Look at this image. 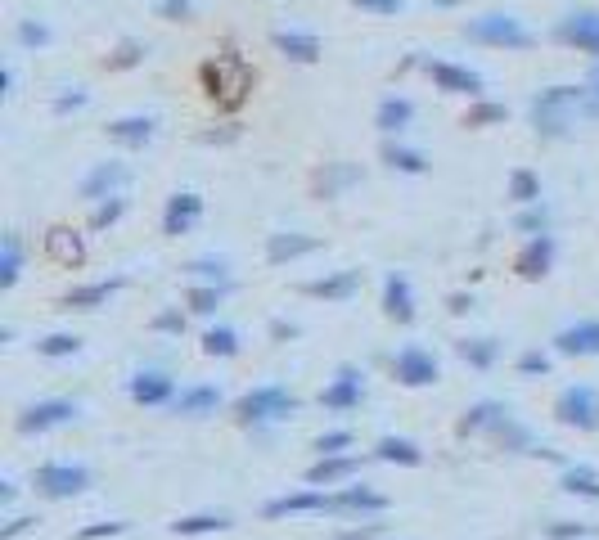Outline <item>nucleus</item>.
Masks as SVG:
<instances>
[{"mask_svg": "<svg viewBox=\"0 0 599 540\" xmlns=\"http://www.w3.org/2000/svg\"><path fill=\"white\" fill-rule=\"evenodd\" d=\"M491 122H505V104H478L464 117V126H491Z\"/></svg>", "mask_w": 599, "mask_h": 540, "instance_id": "41", "label": "nucleus"}, {"mask_svg": "<svg viewBox=\"0 0 599 540\" xmlns=\"http://www.w3.org/2000/svg\"><path fill=\"white\" fill-rule=\"evenodd\" d=\"M338 509H365V513H383V509H388V500H383L379 491H370V486H347V491H338Z\"/></svg>", "mask_w": 599, "mask_h": 540, "instance_id": "33", "label": "nucleus"}, {"mask_svg": "<svg viewBox=\"0 0 599 540\" xmlns=\"http://www.w3.org/2000/svg\"><path fill=\"white\" fill-rule=\"evenodd\" d=\"M361 396H365V374L356 365H343L334 374V383L320 392V405H325V410H356Z\"/></svg>", "mask_w": 599, "mask_h": 540, "instance_id": "7", "label": "nucleus"}, {"mask_svg": "<svg viewBox=\"0 0 599 540\" xmlns=\"http://www.w3.org/2000/svg\"><path fill=\"white\" fill-rule=\"evenodd\" d=\"M203 216V198L199 194H172L163 212V234H190Z\"/></svg>", "mask_w": 599, "mask_h": 540, "instance_id": "14", "label": "nucleus"}, {"mask_svg": "<svg viewBox=\"0 0 599 540\" xmlns=\"http://www.w3.org/2000/svg\"><path fill=\"white\" fill-rule=\"evenodd\" d=\"M190 14V0H163V18H185Z\"/></svg>", "mask_w": 599, "mask_h": 540, "instance_id": "52", "label": "nucleus"}, {"mask_svg": "<svg viewBox=\"0 0 599 540\" xmlns=\"http://www.w3.org/2000/svg\"><path fill=\"white\" fill-rule=\"evenodd\" d=\"M554 351H559V356H599V320L568 324V329L554 338Z\"/></svg>", "mask_w": 599, "mask_h": 540, "instance_id": "12", "label": "nucleus"}, {"mask_svg": "<svg viewBox=\"0 0 599 540\" xmlns=\"http://www.w3.org/2000/svg\"><path fill=\"white\" fill-rule=\"evenodd\" d=\"M19 41L23 45H46L50 41V27L46 23H19Z\"/></svg>", "mask_w": 599, "mask_h": 540, "instance_id": "48", "label": "nucleus"}, {"mask_svg": "<svg viewBox=\"0 0 599 540\" xmlns=\"http://www.w3.org/2000/svg\"><path fill=\"white\" fill-rule=\"evenodd\" d=\"M374 455H379L383 464H406V468H415L419 459H424V450H419L415 441H406V437H383L379 446H374Z\"/></svg>", "mask_w": 599, "mask_h": 540, "instance_id": "30", "label": "nucleus"}, {"mask_svg": "<svg viewBox=\"0 0 599 540\" xmlns=\"http://www.w3.org/2000/svg\"><path fill=\"white\" fill-rule=\"evenodd\" d=\"M410 117H415V104H410L406 95H392L379 104V113H374V126H379L383 135H401L410 126Z\"/></svg>", "mask_w": 599, "mask_h": 540, "instance_id": "23", "label": "nucleus"}, {"mask_svg": "<svg viewBox=\"0 0 599 540\" xmlns=\"http://www.w3.org/2000/svg\"><path fill=\"white\" fill-rule=\"evenodd\" d=\"M509 198L523 203V207L541 203V180H536L532 171H514V176H509Z\"/></svg>", "mask_w": 599, "mask_h": 540, "instance_id": "35", "label": "nucleus"}, {"mask_svg": "<svg viewBox=\"0 0 599 540\" xmlns=\"http://www.w3.org/2000/svg\"><path fill=\"white\" fill-rule=\"evenodd\" d=\"M383 311H388V320H397V324L415 320V293H410L406 275H388V284H383Z\"/></svg>", "mask_w": 599, "mask_h": 540, "instance_id": "15", "label": "nucleus"}, {"mask_svg": "<svg viewBox=\"0 0 599 540\" xmlns=\"http://www.w3.org/2000/svg\"><path fill=\"white\" fill-rule=\"evenodd\" d=\"M0 504H14V482H0Z\"/></svg>", "mask_w": 599, "mask_h": 540, "instance_id": "55", "label": "nucleus"}, {"mask_svg": "<svg viewBox=\"0 0 599 540\" xmlns=\"http://www.w3.org/2000/svg\"><path fill=\"white\" fill-rule=\"evenodd\" d=\"M226 288H230V284H203V288H194V293H190V311L212 315V311L221 306V297H226Z\"/></svg>", "mask_w": 599, "mask_h": 540, "instance_id": "39", "label": "nucleus"}, {"mask_svg": "<svg viewBox=\"0 0 599 540\" xmlns=\"http://www.w3.org/2000/svg\"><path fill=\"white\" fill-rule=\"evenodd\" d=\"M118 185H127V167H122V162H100V167L82 180V198H113Z\"/></svg>", "mask_w": 599, "mask_h": 540, "instance_id": "21", "label": "nucleus"}, {"mask_svg": "<svg viewBox=\"0 0 599 540\" xmlns=\"http://www.w3.org/2000/svg\"><path fill=\"white\" fill-rule=\"evenodd\" d=\"M298 410V396L289 387H253V392L239 401V419L244 423H275V419H289Z\"/></svg>", "mask_w": 599, "mask_h": 540, "instance_id": "5", "label": "nucleus"}, {"mask_svg": "<svg viewBox=\"0 0 599 540\" xmlns=\"http://www.w3.org/2000/svg\"><path fill=\"white\" fill-rule=\"evenodd\" d=\"M131 396H136L140 405H167L176 396V383L163 369H145V374L131 378Z\"/></svg>", "mask_w": 599, "mask_h": 540, "instance_id": "16", "label": "nucleus"}, {"mask_svg": "<svg viewBox=\"0 0 599 540\" xmlns=\"http://www.w3.org/2000/svg\"><path fill=\"white\" fill-rule=\"evenodd\" d=\"M383 162L397 167V171H410V176H419V171L428 167L424 153H419V149H401V144H383Z\"/></svg>", "mask_w": 599, "mask_h": 540, "instance_id": "34", "label": "nucleus"}, {"mask_svg": "<svg viewBox=\"0 0 599 540\" xmlns=\"http://www.w3.org/2000/svg\"><path fill=\"white\" fill-rule=\"evenodd\" d=\"M545 221H550V212L532 203L523 216H518V230H527V234H545Z\"/></svg>", "mask_w": 599, "mask_h": 540, "instance_id": "44", "label": "nucleus"}, {"mask_svg": "<svg viewBox=\"0 0 599 540\" xmlns=\"http://www.w3.org/2000/svg\"><path fill=\"white\" fill-rule=\"evenodd\" d=\"M203 351H208V356H235V351H239V333L226 329V324H217V329L203 333Z\"/></svg>", "mask_w": 599, "mask_h": 540, "instance_id": "36", "label": "nucleus"}, {"mask_svg": "<svg viewBox=\"0 0 599 540\" xmlns=\"http://www.w3.org/2000/svg\"><path fill=\"white\" fill-rule=\"evenodd\" d=\"M154 329H158V333H181V329H185V315H181V311H163V315L154 320Z\"/></svg>", "mask_w": 599, "mask_h": 540, "instance_id": "50", "label": "nucleus"}, {"mask_svg": "<svg viewBox=\"0 0 599 540\" xmlns=\"http://www.w3.org/2000/svg\"><path fill=\"white\" fill-rule=\"evenodd\" d=\"M455 351H460V360H469L473 369H491L500 356V342L496 338H464V342H455Z\"/></svg>", "mask_w": 599, "mask_h": 540, "instance_id": "31", "label": "nucleus"}, {"mask_svg": "<svg viewBox=\"0 0 599 540\" xmlns=\"http://www.w3.org/2000/svg\"><path fill=\"white\" fill-rule=\"evenodd\" d=\"M77 419V401H37L19 414V432H50Z\"/></svg>", "mask_w": 599, "mask_h": 540, "instance_id": "8", "label": "nucleus"}, {"mask_svg": "<svg viewBox=\"0 0 599 540\" xmlns=\"http://www.w3.org/2000/svg\"><path fill=\"white\" fill-rule=\"evenodd\" d=\"M590 90L599 95V63H595V72H590Z\"/></svg>", "mask_w": 599, "mask_h": 540, "instance_id": "56", "label": "nucleus"}, {"mask_svg": "<svg viewBox=\"0 0 599 540\" xmlns=\"http://www.w3.org/2000/svg\"><path fill=\"white\" fill-rule=\"evenodd\" d=\"M464 36H469V41H482V45H500V50H527V45H532V32L509 14L473 18V23H464Z\"/></svg>", "mask_w": 599, "mask_h": 540, "instance_id": "3", "label": "nucleus"}, {"mask_svg": "<svg viewBox=\"0 0 599 540\" xmlns=\"http://www.w3.org/2000/svg\"><path fill=\"white\" fill-rule=\"evenodd\" d=\"M352 446V432H343V428H334V432H325V437L316 441V450L320 455H343V450Z\"/></svg>", "mask_w": 599, "mask_h": 540, "instance_id": "43", "label": "nucleus"}, {"mask_svg": "<svg viewBox=\"0 0 599 540\" xmlns=\"http://www.w3.org/2000/svg\"><path fill=\"white\" fill-rule=\"evenodd\" d=\"M82 104H86V90H73V95H64L55 104V113H68V108H82Z\"/></svg>", "mask_w": 599, "mask_h": 540, "instance_id": "53", "label": "nucleus"}, {"mask_svg": "<svg viewBox=\"0 0 599 540\" xmlns=\"http://www.w3.org/2000/svg\"><path fill=\"white\" fill-rule=\"evenodd\" d=\"M32 522H37V518H14V522H10V527L0 531V540H10V536H19V531H28V527H32Z\"/></svg>", "mask_w": 599, "mask_h": 540, "instance_id": "54", "label": "nucleus"}, {"mask_svg": "<svg viewBox=\"0 0 599 540\" xmlns=\"http://www.w3.org/2000/svg\"><path fill=\"white\" fill-rule=\"evenodd\" d=\"M122 531H127V522H95V527L77 531V540H104V536H122Z\"/></svg>", "mask_w": 599, "mask_h": 540, "instance_id": "45", "label": "nucleus"}, {"mask_svg": "<svg viewBox=\"0 0 599 540\" xmlns=\"http://www.w3.org/2000/svg\"><path fill=\"white\" fill-rule=\"evenodd\" d=\"M559 486H563L568 495H586V500H599V473H595L590 464H572V468H563Z\"/></svg>", "mask_w": 599, "mask_h": 540, "instance_id": "29", "label": "nucleus"}, {"mask_svg": "<svg viewBox=\"0 0 599 540\" xmlns=\"http://www.w3.org/2000/svg\"><path fill=\"white\" fill-rule=\"evenodd\" d=\"M190 270H194V275H208V279H221V284H226V261H221V257H199Z\"/></svg>", "mask_w": 599, "mask_h": 540, "instance_id": "46", "label": "nucleus"}, {"mask_svg": "<svg viewBox=\"0 0 599 540\" xmlns=\"http://www.w3.org/2000/svg\"><path fill=\"white\" fill-rule=\"evenodd\" d=\"M554 414H559L563 428H577V432H595L599 428V392L590 383H572L559 392L554 401Z\"/></svg>", "mask_w": 599, "mask_h": 540, "instance_id": "4", "label": "nucleus"}, {"mask_svg": "<svg viewBox=\"0 0 599 540\" xmlns=\"http://www.w3.org/2000/svg\"><path fill=\"white\" fill-rule=\"evenodd\" d=\"M361 9H370V14H397L401 0H356Z\"/></svg>", "mask_w": 599, "mask_h": 540, "instance_id": "51", "label": "nucleus"}, {"mask_svg": "<svg viewBox=\"0 0 599 540\" xmlns=\"http://www.w3.org/2000/svg\"><path fill=\"white\" fill-rule=\"evenodd\" d=\"M226 527H230L226 513H190V518L172 522L176 536H212V531H226Z\"/></svg>", "mask_w": 599, "mask_h": 540, "instance_id": "32", "label": "nucleus"}, {"mask_svg": "<svg viewBox=\"0 0 599 540\" xmlns=\"http://www.w3.org/2000/svg\"><path fill=\"white\" fill-rule=\"evenodd\" d=\"M505 414V405H496V401H478L469 414H464V423H460V432H482V428H491V423Z\"/></svg>", "mask_w": 599, "mask_h": 540, "instance_id": "37", "label": "nucleus"}, {"mask_svg": "<svg viewBox=\"0 0 599 540\" xmlns=\"http://www.w3.org/2000/svg\"><path fill=\"white\" fill-rule=\"evenodd\" d=\"M316 248H320L316 234H271V243H266V257L280 266V261L307 257V252H316Z\"/></svg>", "mask_w": 599, "mask_h": 540, "instance_id": "24", "label": "nucleus"}, {"mask_svg": "<svg viewBox=\"0 0 599 540\" xmlns=\"http://www.w3.org/2000/svg\"><path fill=\"white\" fill-rule=\"evenodd\" d=\"M275 50L293 63H316L320 59V36L311 32H275Z\"/></svg>", "mask_w": 599, "mask_h": 540, "instance_id": "25", "label": "nucleus"}, {"mask_svg": "<svg viewBox=\"0 0 599 540\" xmlns=\"http://www.w3.org/2000/svg\"><path fill=\"white\" fill-rule=\"evenodd\" d=\"M518 374H527V378L550 374V356H545V351H523V360H518Z\"/></svg>", "mask_w": 599, "mask_h": 540, "instance_id": "42", "label": "nucleus"}, {"mask_svg": "<svg viewBox=\"0 0 599 540\" xmlns=\"http://www.w3.org/2000/svg\"><path fill=\"white\" fill-rule=\"evenodd\" d=\"M428 77L437 81V90H446V95H482V77L469 68H460V63H442V59H428Z\"/></svg>", "mask_w": 599, "mask_h": 540, "instance_id": "10", "label": "nucleus"}, {"mask_svg": "<svg viewBox=\"0 0 599 540\" xmlns=\"http://www.w3.org/2000/svg\"><path fill=\"white\" fill-rule=\"evenodd\" d=\"M46 252L59 261V266H82L86 261V243L77 230H68V225H55V230L46 234Z\"/></svg>", "mask_w": 599, "mask_h": 540, "instance_id": "17", "label": "nucleus"}, {"mask_svg": "<svg viewBox=\"0 0 599 540\" xmlns=\"http://www.w3.org/2000/svg\"><path fill=\"white\" fill-rule=\"evenodd\" d=\"M217 405H221V392H217V387H208V383L185 387V392L176 396V414H190V419H199V414H212Z\"/></svg>", "mask_w": 599, "mask_h": 540, "instance_id": "27", "label": "nucleus"}, {"mask_svg": "<svg viewBox=\"0 0 599 540\" xmlns=\"http://www.w3.org/2000/svg\"><path fill=\"white\" fill-rule=\"evenodd\" d=\"M37 351L50 360H64V356H77V351H82V338H73V333H50V338L37 342Z\"/></svg>", "mask_w": 599, "mask_h": 540, "instance_id": "38", "label": "nucleus"}, {"mask_svg": "<svg viewBox=\"0 0 599 540\" xmlns=\"http://www.w3.org/2000/svg\"><path fill=\"white\" fill-rule=\"evenodd\" d=\"M91 486V473L82 464H41L37 468V491L50 500H73L77 491Z\"/></svg>", "mask_w": 599, "mask_h": 540, "instance_id": "6", "label": "nucleus"}, {"mask_svg": "<svg viewBox=\"0 0 599 540\" xmlns=\"http://www.w3.org/2000/svg\"><path fill=\"white\" fill-rule=\"evenodd\" d=\"M595 527H586V522H554L550 527V536L554 540H581V536H590Z\"/></svg>", "mask_w": 599, "mask_h": 540, "instance_id": "47", "label": "nucleus"}, {"mask_svg": "<svg viewBox=\"0 0 599 540\" xmlns=\"http://www.w3.org/2000/svg\"><path fill=\"white\" fill-rule=\"evenodd\" d=\"M203 81H208V95L217 99L221 108H239L248 99V86H253V68L244 63L239 50H221L217 59L203 68Z\"/></svg>", "mask_w": 599, "mask_h": 540, "instance_id": "2", "label": "nucleus"}, {"mask_svg": "<svg viewBox=\"0 0 599 540\" xmlns=\"http://www.w3.org/2000/svg\"><path fill=\"white\" fill-rule=\"evenodd\" d=\"M397 378L406 387H428V383H437V360H433V351H424V347H401L397 351Z\"/></svg>", "mask_w": 599, "mask_h": 540, "instance_id": "9", "label": "nucleus"}, {"mask_svg": "<svg viewBox=\"0 0 599 540\" xmlns=\"http://www.w3.org/2000/svg\"><path fill=\"white\" fill-rule=\"evenodd\" d=\"M599 117V95L586 86H550L532 99V126L550 140L568 135L577 122H590Z\"/></svg>", "mask_w": 599, "mask_h": 540, "instance_id": "1", "label": "nucleus"}, {"mask_svg": "<svg viewBox=\"0 0 599 540\" xmlns=\"http://www.w3.org/2000/svg\"><path fill=\"white\" fill-rule=\"evenodd\" d=\"M122 212H127V203H122V198L118 194H113L109 198V203H100V207H95V216H91V225H95V230H104V225H113V221H118V216Z\"/></svg>", "mask_w": 599, "mask_h": 540, "instance_id": "40", "label": "nucleus"}, {"mask_svg": "<svg viewBox=\"0 0 599 540\" xmlns=\"http://www.w3.org/2000/svg\"><path fill=\"white\" fill-rule=\"evenodd\" d=\"M356 468H361V459L356 455H320V464H311L307 482L311 486H334V482H347Z\"/></svg>", "mask_w": 599, "mask_h": 540, "instance_id": "19", "label": "nucleus"}, {"mask_svg": "<svg viewBox=\"0 0 599 540\" xmlns=\"http://www.w3.org/2000/svg\"><path fill=\"white\" fill-rule=\"evenodd\" d=\"M550 261H554V239H550V234H536V239L518 252L514 266H518V275H523V279H541L545 270H550Z\"/></svg>", "mask_w": 599, "mask_h": 540, "instance_id": "18", "label": "nucleus"}, {"mask_svg": "<svg viewBox=\"0 0 599 540\" xmlns=\"http://www.w3.org/2000/svg\"><path fill=\"white\" fill-rule=\"evenodd\" d=\"M559 36L568 45H577V50L586 54H599V9H581V14H568L559 27Z\"/></svg>", "mask_w": 599, "mask_h": 540, "instance_id": "11", "label": "nucleus"}, {"mask_svg": "<svg viewBox=\"0 0 599 540\" xmlns=\"http://www.w3.org/2000/svg\"><path fill=\"white\" fill-rule=\"evenodd\" d=\"M122 288V279H100V284H86V288H73V293L64 297L68 311H95V306H104L113 293Z\"/></svg>", "mask_w": 599, "mask_h": 540, "instance_id": "26", "label": "nucleus"}, {"mask_svg": "<svg viewBox=\"0 0 599 540\" xmlns=\"http://www.w3.org/2000/svg\"><path fill=\"white\" fill-rule=\"evenodd\" d=\"M23 270V239L19 234H5L0 239V288H14Z\"/></svg>", "mask_w": 599, "mask_h": 540, "instance_id": "28", "label": "nucleus"}, {"mask_svg": "<svg viewBox=\"0 0 599 540\" xmlns=\"http://www.w3.org/2000/svg\"><path fill=\"white\" fill-rule=\"evenodd\" d=\"M325 509H338V495H325V491H293L284 500H271L266 504V518H284V513H325Z\"/></svg>", "mask_w": 599, "mask_h": 540, "instance_id": "13", "label": "nucleus"}, {"mask_svg": "<svg viewBox=\"0 0 599 540\" xmlns=\"http://www.w3.org/2000/svg\"><path fill=\"white\" fill-rule=\"evenodd\" d=\"M361 288V270H338V275H325L316 284H307L311 297H325V302H347V297Z\"/></svg>", "mask_w": 599, "mask_h": 540, "instance_id": "22", "label": "nucleus"}, {"mask_svg": "<svg viewBox=\"0 0 599 540\" xmlns=\"http://www.w3.org/2000/svg\"><path fill=\"white\" fill-rule=\"evenodd\" d=\"M140 54H145V50H140L136 41H122V50L109 59V68H131V63H140Z\"/></svg>", "mask_w": 599, "mask_h": 540, "instance_id": "49", "label": "nucleus"}, {"mask_svg": "<svg viewBox=\"0 0 599 540\" xmlns=\"http://www.w3.org/2000/svg\"><path fill=\"white\" fill-rule=\"evenodd\" d=\"M154 131H158L154 117H118V122H109V140L127 144V149H145L154 140Z\"/></svg>", "mask_w": 599, "mask_h": 540, "instance_id": "20", "label": "nucleus"}]
</instances>
